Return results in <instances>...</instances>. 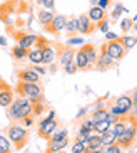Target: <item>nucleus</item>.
<instances>
[{
    "label": "nucleus",
    "mask_w": 137,
    "mask_h": 153,
    "mask_svg": "<svg viewBox=\"0 0 137 153\" xmlns=\"http://www.w3.org/2000/svg\"><path fill=\"white\" fill-rule=\"evenodd\" d=\"M18 96L30 99L32 103H44V88L40 86V82H25L18 81L17 86Z\"/></svg>",
    "instance_id": "1"
},
{
    "label": "nucleus",
    "mask_w": 137,
    "mask_h": 153,
    "mask_svg": "<svg viewBox=\"0 0 137 153\" xmlns=\"http://www.w3.org/2000/svg\"><path fill=\"white\" fill-rule=\"evenodd\" d=\"M7 133H9V140H10V143H13L15 150H22L27 145V141H29V130L18 121L12 123L9 126Z\"/></svg>",
    "instance_id": "2"
},
{
    "label": "nucleus",
    "mask_w": 137,
    "mask_h": 153,
    "mask_svg": "<svg viewBox=\"0 0 137 153\" xmlns=\"http://www.w3.org/2000/svg\"><path fill=\"white\" fill-rule=\"evenodd\" d=\"M102 49L105 51V52L111 56L114 61H120V59L127 54V49H125L124 44L120 42L119 37H117V39H114V41H107L105 44L102 45Z\"/></svg>",
    "instance_id": "3"
},
{
    "label": "nucleus",
    "mask_w": 137,
    "mask_h": 153,
    "mask_svg": "<svg viewBox=\"0 0 137 153\" xmlns=\"http://www.w3.org/2000/svg\"><path fill=\"white\" fill-rule=\"evenodd\" d=\"M59 128V123L57 120H55V113L50 111L49 116L45 118L44 121L39 125V136L44 140H49L50 136H52V133Z\"/></svg>",
    "instance_id": "4"
},
{
    "label": "nucleus",
    "mask_w": 137,
    "mask_h": 153,
    "mask_svg": "<svg viewBox=\"0 0 137 153\" xmlns=\"http://www.w3.org/2000/svg\"><path fill=\"white\" fill-rule=\"evenodd\" d=\"M136 133H137V125L134 121H130L127 125V128L124 130V133L120 136H117V140H115V143L120 145L122 148H129L130 145H132V141L136 140Z\"/></svg>",
    "instance_id": "5"
},
{
    "label": "nucleus",
    "mask_w": 137,
    "mask_h": 153,
    "mask_svg": "<svg viewBox=\"0 0 137 153\" xmlns=\"http://www.w3.org/2000/svg\"><path fill=\"white\" fill-rule=\"evenodd\" d=\"M69 145V136H62V138H49L47 140V148L45 153H57L67 148Z\"/></svg>",
    "instance_id": "6"
},
{
    "label": "nucleus",
    "mask_w": 137,
    "mask_h": 153,
    "mask_svg": "<svg viewBox=\"0 0 137 153\" xmlns=\"http://www.w3.org/2000/svg\"><path fill=\"white\" fill-rule=\"evenodd\" d=\"M95 27H97V24L92 22L87 14H82L80 17H77V32L79 34H92Z\"/></svg>",
    "instance_id": "7"
},
{
    "label": "nucleus",
    "mask_w": 137,
    "mask_h": 153,
    "mask_svg": "<svg viewBox=\"0 0 137 153\" xmlns=\"http://www.w3.org/2000/svg\"><path fill=\"white\" fill-rule=\"evenodd\" d=\"M75 57V51L72 49V47H69V45H59V64L62 66V68H65L69 62H72Z\"/></svg>",
    "instance_id": "8"
},
{
    "label": "nucleus",
    "mask_w": 137,
    "mask_h": 153,
    "mask_svg": "<svg viewBox=\"0 0 137 153\" xmlns=\"http://www.w3.org/2000/svg\"><path fill=\"white\" fill-rule=\"evenodd\" d=\"M114 64H115L114 59L107 54L104 49H100V52H99V56H97V62H95V66H94V68L99 69V71H107V69L114 68Z\"/></svg>",
    "instance_id": "9"
},
{
    "label": "nucleus",
    "mask_w": 137,
    "mask_h": 153,
    "mask_svg": "<svg viewBox=\"0 0 137 153\" xmlns=\"http://www.w3.org/2000/svg\"><path fill=\"white\" fill-rule=\"evenodd\" d=\"M65 22H67L65 15H53L52 22L45 27V30L50 32V34H60V32L65 29Z\"/></svg>",
    "instance_id": "10"
},
{
    "label": "nucleus",
    "mask_w": 137,
    "mask_h": 153,
    "mask_svg": "<svg viewBox=\"0 0 137 153\" xmlns=\"http://www.w3.org/2000/svg\"><path fill=\"white\" fill-rule=\"evenodd\" d=\"M18 81H25V82H40V74L35 71V69H22L18 71L17 74Z\"/></svg>",
    "instance_id": "11"
},
{
    "label": "nucleus",
    "mask_w": 137,
    "mask_h": 153,
    "mask_svg": "<svg viewBox=\"0 0 137 153\" xmlns=\"http://www.w3.org/2000/svg\"><path fill=\"white\" fill-rule=\"evenodd\" d=\"M82 52L85 54V57H87V61H89V64L90 66H95V62H97V56H99V52H97V47L94 44H82Z\"/></svg>",
    "instance_id": "12"
},
{
    "label": "nucleus",
    "mask_w": 137,
    "mask_h": 153,
    "mask_svg": "<svg viewBox=\"0 0 137 153\" xmlns=\"http://www.w3.org/2000/svg\"><path fill=\"white\" fill-rule=\"evenodd\" d=\"M15 39L18 41V45L25 47V49H30L32 45L37 42L35 34H23V32H20V34H15Z\"/></svg>",
    "instance_id": "13"
},
{
    "label": "nucleus",
    "mask_w": 137,
    "mask_h": 153,
    "mask_svg": "<svg viewBox=\"0 0 137 153\" xmlns=\"http://www.w3.org/2000/svg\"><path fill=\"white\" fill-rule=\"evenodd\" d=\"M74 61H75V64H77V69H79V71H89V69H92V66L89 64L85 54L82 52V49H79L77 52H75Z\"/></svg>",
    "instance_id": "14"
},
{
    "label": "nucleus",
    "mask_w": 137,
    "mask_h": 153,
    "mask_svg": "<svg viewBox=\"0 0 137 153\" xmlns=\"http://www.w3.org/2000/svg\"><path fill=\"white\" fill-rule=\"evenodd\" d=\"M89 19L92 20V22L99 24L100 20H104L105 19V9H100L99 5H95V7H90V10H89Z\"/></svg>",
    "instance_id": "15"
},
{
    "label": "nucleus",
    "mask_w": 137,
    "mask_h": 153,
    "mask_svg": "<svg viewBox=\"0 0 137 153\" xmlns=\"http://www.w3.org/2000/svg\"><path fill=\"white\" fill-rule=\"evenodd\" d=\"M37 17H39V22L42 27H47L50 22H52V19H53V12L52 10H47V9H40L39 10V14H37Z\"/></svg>",
    "instance_id": "16"
},
{
    "label": "nucleus",
    "mask_w": 137,
    "mask_h": 153,
    "mask_svg": "<svg viewBox=\"0 0 137 153\" xmlns=\"http://www.w3.org/2000/svg\"><path fill=\"white\" fill-rule=\"evenodd\" d=\"M12 101H13V91L10 88H5L4 91H0V106L2 108H9Z\"/></svg>",
    "instance_id": "17"
},
{
    "label": "nucleus",
    "mask_w": 137,
    "mask_h": 153,
    "mask_svg": "<svg viewBox=\"0 0 137 153\" xmlns=\"http://www.w3.org/2000/svg\"><path fill=\"white\" fill-rule=\"evenodd\" d=\"M55 59V51L52 49V45H47L42 49V64H52Z\"/></svg>",
    "instance_id": "18"
},
{
    "label": "nucleus",
    "mask_w": 137,
    "mask_h": 153,
    "mask_svg": "<svg viewBox=\"0 0 137 153\" xmlns=\"http://www.w3.org/2000/svg\"><path fill=\"white\" fill-rule=\"evenodd\" d=\"M27 59H29L32 64H42V49H39V47H35V49H29Z\"/></svg>",
    "instance_id": "19"
},
{
    "label": "nucleus",
    "mask_w": 137,
    "mask_h": 153,
    "mask_svg": "<svg viewBox=\"0 0 137 153\" xmlns=\"http://www.w3.org/2000/svg\"><path fill=\"white\" fill-rule=\"evenodd\" d=\"M64 30L67 32L69 37H72L74 34H77V17H67L65 29H64Z\"/></svg>",
    "instance_id": "20"
},
{
    "label": "nucleus",
    "mask_w": 137,
    "mask_h": 153,
    "mask_svg": "<svg viewBox=\"0 0 137 153\" xmlns=\"http://www.w3.org/2000/svg\"><path fill=\"white\" fill-rule=\"evenodd\" d=\"M115 140H117V136H115L111 130H107L105 133H102V135H100V143H102V146H104V148H105V146H109V145H114Z\"/></svg>",
    "instance_id": "21"
},
{
    "label": "nucleus",
    "mask_w": 137,
    "mask_h": 153,
    "mask_svg": "<svg viewBox=\"0 0 137 153\" xmlns=\"http://www.w3.org/2000/svg\"><path fill=\"white\" fill-rule=\"evenodd\" d=\"M107 118H109V108H100V109H95L94 111L90 120L94 123H97V121H102V120H107Z\"/></svg>",
    "instance_id": "22"
},
{
    "label": "nucleus",
    "mask_w": 137,
    "mask_h": 153,
    "mask_svg": "<svg viewBox=\"0 0 137 153\" xmlns=\"http://www.w3.org/2000/svg\"><path fill=\"white\" fill-rule=\"evenodd\" d=\"M27 54H29V49H25V47H20V45H15V47H12V57L17 59V61H22V59H25Z\"/></svg>",
    "instance_id": "23"
},
{
    "label": "nucleus",
    "mask_w": 137,
    "mask_h": 153,
    "mask_svg": "<svg viewBox=\"0 0 137 153\" xmlns=\"http://www.w3.org/2000/svg\"><path fill=\"white\" fill-rule=\"evenodd\" d=\"M109 128H111V121H109V120H102V121L94 123V131H95V133H99V135L105 133Z\"/></svg>",
    "instance_id": "24"
},
{
    "label": "nucleus",
    "mask_w": 137,
    "mask_h": 153,
    "mask_svg": "<svg viewBox=\"0 0 137 153\" xmlns=\"http://www.w3.org/2000/svg\"><path fill=\"white\" fill-rule=\"evenodd\" d=\"M119 39H120V42L124 44V47L127 51H130L134 45L137 44V36H122V37H119Z\"/></svg>",
    "instance_id": "25"
},
{
    "label": "nucleus",
    "mask_w": 137,
    "mask_h": 153,
    "mask_svg": "<svg viewBox=\"0 0 137 153\" xmlns=\"http://www.w3.org/2000/svg\"><path fill=\"white\" fill-rule=\"evenodd\" d=\"M12 152V143L5 136H0V153H10Z\"/></svg>",
    "instance_id": "26"
},
{
    "label": "nucleus",
    "mask_w": 137,
    "mask_h": 153,
    "mask_svg": "<svg viewBox=\"0 0 137 153\" xmlns=\"http://www.w3.org/2000/svg\"><path fill=\"white\" fill-rule=\"evenodd\" d=\"M122 152H124V148H122L120 145H117V143L109 145V146L104 148V153H122Z\"/></svg>",
    "instance_id": "27"
},
{
    "label": "nucleus",
    "mask_w": 137,
    "mask_h": 153,
    "mask_svg": "<svg viewBox=\"0 0 137 153\" xmlns=\"http://www.w3.org/2000/svg\"><path fill=\"white\" fill-rule=\"evenodd\" d=\"M132 25H134V20L132 19H124L122 22H120V29H122V32H130V29H132Z\"/></svg>",
    "instance_id": "28"
},
{
    "label": "nucleus",
    "mask_w": 137,
    "mask_h": 153,
    "mask_svg": "<svg viewBox=\"0 0 137 153\" xmlns=\"http://www.w3.org/2000/svg\"><path fill=\"white\" fill-rule=\"evenodd\" d=\"M84 152H85V143L75 141V143L72 145V153H84Z\"/></svg>",
    "instance_id": "29"
},
{
    "label": "nucleus",
    "mask_w": 137,
    "mask_h": 153,
    "mask_svg": "<svg viewBox=\"0 0 137 153\" xmlns=\"http://www.w3.org/2000/svg\"><path fill=\"white\" fill-rule=\"evenodd\" d=\"M122 12H125L124 5L117 4V5H115V9H114V12H112V19H114V20H117V19L120 17V14H122Z\"/></svg>",
    "instance_id": "30"
},
{
    "label": "nucleus",
    "mask_w": 137,
    "mask_h": 153,
    "mask_svg": "<svg viewBox=\"0 0 137 153\" xmlns=\"http://www.w3.org/2000/svg\"><path fill=\"white\" fill-rule=\"evenodd\" d=\"M64 69H65V72H67V74H75V72L79 71V69H77V64H75V61L69 62V64H67V66H65Z\"/></svg>",
    "instance_id": "31"
},
{
    "label": "nucleus",
    "mask_w": 137,
    "mask_h": 153,
    "mask_svg": "<svg viewBox=\"0 0 137 153\" xmlns=\"http://www.w3.org/2000/svg\"><path fill=\"white\" fill-rule=\"evenodd\" d=\"M84 39L82 37H69V45H82Z\"/></svg>",
    "instance_id": "32"
},
{
    "label": "nucleus",
    "mask_w": 137,
    "mask_h": 153,
    "mask_svg": "<svg viewBox=\"0 0 137 153\" xmlns=\"http://www.w3.org/2000/svg\"><path fill=\"white\" fill-rule=\"evenodd\" d=\"M40 5H44L47 10H53L55 9V0H42V4Z\"/></svg>",
    "instance_id": "33"
},
{
    "label": "nucleus",
    "mask_w": 137,
    "mask_h": 153,
    "mask_svg": "<svg viewBox=\"0 0 137 153\" xmlns=\"http://www.w3.org/2000/svg\"><path fill=\"white\" fill-rule=\"evenodd\" d=\"M97 27L100 29V32H104V34H105V32L109 30V20H105V19H104V20H100V22L97 24Z\"/></svg>",
    "instance_id": "34"
},
{
    "label": "nucleus",
    "mask_w": 137,
    "mask_h": 153,
    "mask_svg": "<svg viewBox=\"0 0 137 153\" xmlns=\"http://www.w3.org/2000/svg\"><path fill=\"white\" fill-rule=\"evenodd\" d=\"M130 98H132V108H134V109H137V88L132 91Z\"/></svg>",
    "instance_id": "35"
},
{
    "label": "nucleus",
    "mask_w": 137,
    "mask_h": 153,
    "mask_svg": "<svg viewBox=\"0 0 137 153\" xmlns=\"http://www.w3.org/2000/svg\"><path fill=\"white\" fill-rule=\"evenodd\" d=\"M117 37H119V36H117L115 32H111V30L105 32V39H107V41H114V39H117Z\"/></svg>",
    "instance_id": "36"
},
{
    "label": "nucleus",
    "mask_w": 137,
    "mask_h": 153,
    "mask_svg": "<svg viewBox=\"0 0 137 153\" xmlns=\"http://www.w3.org/2000/svg\"><path fill=\"white\" fill-rule=\"evenodd\" d=\"M109 2H111V0H99V2H97V5L100 7V9H105L107 5H109Z\"/></svg>",
    "instance_id": "37"
},
{
    "label": "nucleus",
    "mask_w": 137,
    "mask_h": 153,
    "mask_svg": "<svg viewBox=\"0 0 137 153\" xmlns=\"http://www.w3.org/2000/svg\"><path fill=\"white\" fill-rule=\"evenodd\" d=\"M5 88H9V84H7V82L4 81V79H0V91H4Z\"/></svg>",
    "instance_id": "38"
},
{
    "label": "nucleus",
    "mask_w": 137,
    "mask_h": 153,
    "mask_svg": "<svg viewBox=\"0 0 137 153\" xmlns=\"http://www.w3.org/2000/svg\"><path fill=\"white\" fill-rule=\"evenodd\" d=\"M0 45H7V39L5 37H0Z\"/></svg>",
    "instance_id": "39"
},
{
    "label": "nucleus",
    "mask_w": 137,
    "mask_h": 153,
    "mask_svg": "<svg viewBox=\"0 0 137 153\" xmlns=\"http://www.w3.org/2000/svg\"><path fill=\"white\" fill-rule=\"evenodd\" d=\"M57 153H65V152H64V150H62V152H57Z\"/></svg>",
    "instance_id": "40"
}]
</instances>
